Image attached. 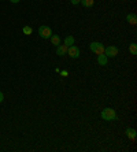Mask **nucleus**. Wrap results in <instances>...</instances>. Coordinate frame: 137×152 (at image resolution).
<instances>
[{
  "label": "nucleus",
  "mask_w": 137,
  "mask_h": 152,
  "mask_svg": "<svg viewBox=\"0 0 137 152\" xmlns=\"http://www.w3.org/2000/svg\"><path fill=\"white\" fill-rule=\"evenodd\" d=\"M81 4L84 7H92L95 4V0H81Z\"/></svg>",
  "instance_id": "obj_12"
},
{
  "label": "nucleus",
  "mask_w": 137,
  "mask_h": 152,
  "mask_svg": "<svg viewBox=\"0 0 137 152\" xmlns=\"http://www.w3.org/2000/svg\"><path fill=\"white\" fill-rule=\"evenodd\" d=\"M38 34H40L41 38H49L52 36V30H51V28H49V26L43 25V26H40V28H38Z\"/></svg>",
  "instance_id": "obj_3"
},
{
  "label": "nucleus",
  "mask_w": 137,
  "mask_h": 152,
  "mask_svg": "<svg viewBox=\"0 0 137 152\" xmlns=\"http://www.w3.org/2000/svg\"><path fill=\"white\" fill-rule=\"evenodd\" d=\"M3 100H4V95H3V92L0 90V103H1Z\"/></svg>",
  "instance_id": "obj_16"
},
{
  "label": "nucleus",
  "mask_w": 137,
  "mask_h": 152,
  "mask_svg": "<svg viewBox=\"0 0 137 152\" xmlns=\"http://www.w3.org/2000/svg\"><path fill=\"white\" fill-rule=\"evenodd\" d=\"M67 54H69V56H70V58L77 59V58H80V48H78V47H75V45H70V47H69V49H67Z\"/></svg>",
  "instance_id": "obj_5"
},
{
  "label": "nucleus",
  "mask_w": 137,
  "mask_h": 152,
  "mask_svg": "<svg viewBox=\"0 0 137 152\" xmlns=\"http://www.w3.org/2000/svg\"><path fill=\"white\" fill-rule=\"evenodd\" d=\"M22 32H23V34H26V36H30L33 30H32V28H30V26H23Z\"/></svg>",
  "instance_id": "obj_13"
},
{
  "label": "nucleus",
  "mask_w": 137,
  "mask_h": 152,
  "mask_svg": "<svg viewBox=\"0 0 137 152\" xmlns=\"http://www.w3.org/2000/svg\"><path fill=\"white\" fill-rule=\"evenodd\" d=\"M10 1H11V3H19V1H21V0H10Z\"/></svg>",
  "instance_id": "obj_17"
},
{
  "label": "nucleus",
  "mask_w": 137,
  "mask_h": 152,
  "mask_svg": "<svg viewBox=\"0 0 137 152\" xmlns=\"http://www.w3.org/2000/svg\"><path fill=\"white\" fill-rule=\"evenodd\" d=\"M70 1H71V4H74V6H75V4L81 3V0H70Z\"/></svg>",
  "instance_id": "obj_15"
},
{
  "label": "nucleus",
  "mask_w": 137,
  "mask_h": 152,
  "mask_svg": "<svg viewBox=\"0 0 137 152\" xmlns=\"http://www.w3.org/2000/svg\"><path fill=\"white\" fill-rule=\"evenodd\" d=\"M100 115H101V118H103L104 121H115V119L118 118L115 110H112V108H104Z\"/></svg>",
  "instance_id": "obj_1"
},
{
  "label": "nucleus",
  "mask_w": 137,
  "mask_h": 152,
  "mask_svg": "<svg viewBox=\"0 0 137 152\" xmlns=\"http://www.w3.org/2000/svg\"><path fill=\"white\" fill-rule=\"evenodd\" d=\"M49 38H51L52 45H55V47H58V45L62 44V38H60L59 34H52V36H51Z\"/></svg>",
  "instance_id": "obj_7"
},
{
  "label": "nucleus",
  "mask_w": 137,
  "mask_h": 152,
  "mask_svg": "<svg viewBox=\"0 0 137 152\" xmlns=\"http://www.w3.org/2000/svg\"><path fill=\"white\" fill-rule=\"evenodd\" d=\"M126 21L130 23V25H136L137 23V17H136V14H128V17H126Z\"/></svg>",
  "instance_id": "obj_9"
},
{
  "label": "nucleus",
  "mask_w": 137,
  "mask_h": 152,
  "mask_svg": "<svg viewBox=\"0 0 137 152\" xmlns=\"http://www.w3.org/2000/svg\"><path fill=\"white\" fill-rule=\"evenodd\" d=\"M65 44H66L67 47H70V45H74V37H73V36H67V37L65 38Z\"/></svg>",
  "instance_id": "obj_11"
},
{
  "label": "nucleus",
  "mask_w": 137,
  "mask_h": 152,
  "mask_svg": "<svg viewBox=\"0 0 137 152\" xmlns=\"http://www.w3.org/2000/svg\"><path fill=\"white\" fill-rule=\"evenodd\" d=\"M129 49H130V54H132V55H137V45L134 44H130V47H129Z\"/></svg>",
  "instance_id": "obj_14"
},
{
  "label": "nucleus",
  "mask_w": 137,
  "mask_h": 152,
  "mask_svg": "<svg viewBox=\"0 0 137 152\" xmlns=\"http://www.w3.org/2000/svg\"><path fill=\"white\" fill-rule=\"evenodd\" d=\"M107 56L104 55V54H101V55H97V63L100 64V66H106L107 64Z\"/></svg>",
  "instance_id": "obj_8"
},
{
  "label": "nucleus",
  "mask_w": 137,
  "mask_h": 152,
  "mask_svg": "<svg viewBox=\"0 0 137 152\" xmlns=\"http://www.w3.org/2000/svg\"><path fill=\"white\" fill-rule=\"evenodd\" d=\"M89 48H91V51H92L93 54H96V55L104 54V45L101 44V43H97V41L91 43V44H89Z\"/></svg>",
  "instance_id": "obj_2"
},
{
  "label": "nucleus",
  "mask_w": 137,
  "mask_h": 152,
  "mask_svg": "<svg viewBox=\"0 0 137 152\" xmlns=\"http://www.w3.org/2000/svg\"><path fill=\"white\" fill-rule=\"evenodd\" d=\"M126 136H128L130 140H136V130L132 129V127H128V129H126Z\"/></svg>",
  "instance_id": "obj_10"
},
{
  "label": "nucleus",
  "mask_w": 137,
  "mask_h": 152,
  "mask_svg": "<svg viewBox=\"0 0 137 152\" xmlns=\"http://www.w3.org/2000/svg\"><path fill=\"white\" fill-rule=\"evenodd\" d=\"M67 49H69V47H67L65 43H63V44H60V45H58V47H56V55H59V56L66 55Z\"/></svg>",
  "instance_id": "obj_6"
},
{
  "label": "nucleus",
  "mask_w": 137,
  "mask_h": 152,
  "mask_svg": "<svg viewBox=\"0 0 137 152\" xmlns=\"http://www.w3.org/2000/svg\"><path fill=\"white\" fill-rule=\"evenodd\" d=\"M104 55L107 58H115L118 55V48L114 47V45H108L107 48H104Z\"/></svg>",
  "instance_id": "obj_4"
}]
</instances>
